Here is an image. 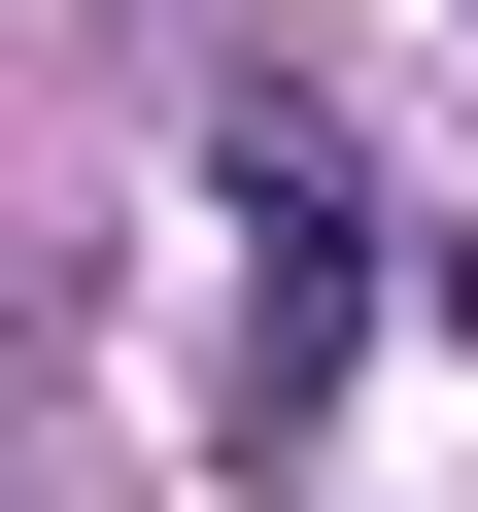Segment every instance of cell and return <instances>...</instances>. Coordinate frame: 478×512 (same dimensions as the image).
Returning <instances> with one entry per match:
<instances>
[{
    "label": "cell",
    "instance_id": "cell-1",
    "mask_svg": "<svg viewBox=\"0 0 478 512\" xmlns=\"http://www.w3.org/2000/svg\"><path fill=\"white\" fill-rule=\"evenodd\" d=\"M342 308H376L342 137H274V103H239V444H308V410H342Z\"/></svg>",
    "mask_w": 478,
    "mask_h": 512
}]
</instances>
